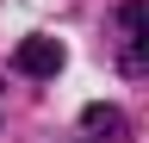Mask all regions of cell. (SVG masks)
I'll list each match as a JSON object with an SVG mask.
<instances>
[{
    "label": "cell",
    "instance_id": "obj_1",
    "mask_svg": "<svg viewBox=\"0 0 149 143\" xmlns=\"http://www.w3.org/2000/svg\"><path fill=\"white\" fill-rule=\"evenodd\" d=\"M118 56L130 68H149V0H124L118 6Z\"/></svg>",
    "mask_w": 149,
    "mask_h": 143
},
{
    "label": "cell",
    "instance_id": "obj_2",
    "mask_svg": "<svg viewBox=\"0 0 149 143\" xmlns=\"http://www.w3.org/2000/svg\"><path fill=\"white\" fill-rule=\"evenodd\" d=\"M81 131H87V143H130V118L118 112V106H87Z\"/></svg>",
    "mask_w": 149,
    "mask_h": 143
},
{
    "label": "cell",
    "instance_id": "obj_3",
    "mask_svg": "<svg viewBox=\"0 0 149 143\" xmlns=\"http://www.w3.org/2000/svg\"><path fill=\"white\" fill-rule=\"evenodd\" d=\"M13 68L19 75H56V68H62V44L56 38H25L19 56H13Z\"/></svg>",
    "mask_w": 149,
    "mask_h": 143
}]
</instances>
